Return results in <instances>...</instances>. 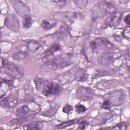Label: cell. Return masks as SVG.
Instances as JSON below:
<instances>
[{
    "label": "cell",
    "instance_id": "3957f363",
    "mask_svg": "<svg viewBox=\"0 0 130 130\" xmlns=\"http://www.w3.org/2000/svg\"><path fill=\"white\" fill-rule=\"evenodd\" d=\"M4 67L6 69V72L13 78L19 79L23 76L24 71L22 68L13 62L5 61Z\"/></svg>",
    "mask_w": 130,
    "mask_h": 130
},
{
    "label": "cell",
    "instance_id": "8d00e7d4",
    "mask_svg": "<svg viewBox=\"0 0 130 130\" xmlns=\"http://www.w3.org/2000/svg\"><path fill=\"white\" fill-rule=\"evenodd\" d=\"M129 14L127 15L125 18H124V22L128 25H129V22H130V18H129Z\"/></svg>",
    "mask_w": 130,
    "mask_h": 130
},
{
    "label": "cell",
    "instance_id": "277c9868",
    "mask_svg": "<svg viewBox=\"0 0 130 130\" xmlns=\"http://www.w3.org/2000/svg\"><path fill=\"white\" fill-rule=\"evenodd\" d=\"M81 14L78 12H71L57 13L54 15V17L56 20H58L64 23H70L73 21L74 19H78L81 18Z\"/></svg>",
    "mask_w": 130,
    "mask_h": 130
},
{
    "label": "cell",
    "instance_id": "9a60e30c",
    "mask_svg": "<svg viewBox=\"0 0 130 130\" xmlns=\"http://www.w3.org/2000/svg\"><path fill=\"white\" fill-rule=\"evenodd\" d=\"M117 81L115 80H102L97 83V87L100 89H105L111 88L116 86Z\"/></svg>",
    "mask_w": 130,
    "mask_h": 130
},
{
    "label": "cell",
    "instance_id": "6da1fadb",
    "mask_svg": "<svg viewBox=\"0 0 130 130\" xmlns=\"http://www.w3.org/2000/svg\"><path fill=\"white\" fill-rule=\"evenodd\" d=\"M116 12L117 9L114 5L107 1H101L98 3L93 8L91 16L93 20H96Z\"/></svg>",
    "mask_w": 130,
    "mask_h": 130
},
{
    "label": "cell",
    "instance_id": "7a4b0ae2",
    "mask_svg": "<svg viewBox=\"0 0 130 130\" xmlns=\"http://www.w3.org/2000/svg\"><path fill=\"white\" fill-rule=\"evenodd\" d=\"M70 64L69 61L64 57H56L53 60L45 62L40 68L42 72H49L62 69L68 66Z\"/></svg>",
    "mask_w": 130,
    "mask_h": 130
},
{
    "label": "cell",
    "instance_id": "4dcf8cb0",
    "mask_svg": "<svg viewBox=\"0 0 130 130\" xmlns=\"http://www.w3.org/2000/svg\"><path fill=\"white\" fill-rule=\"evenodd\" d=\"M73 110V107H72V106H71L70 104H67L63 107L62 109V111L65 113H69Z\"/></svg>",
    "mask_w": 130,
    "mask_h": 130
},
{
    "label": "cell",
    "instance_id": "d6986e66",
    "mask_svg": "<svg viewBox=\"0 0 130 130\" xmlns=\"http://www.w3.org/2000/svg\"><path fill=\"white\" fill-rule=\"evenodd\" d=\"M79 121H80V119H72V120L63 121V122L60 123V124L57 125L55 126V129H62L65 127H67L70 126L71 125H74L75 124H76V123H78Z\"/></svg>",
    "mask_w": 130,
    "mask_h": 130
},
{
    "label": "cell",
    "instance_id": "d4e9b609",
    "mask_svg": "<svg viewBox=\"0 0 130 130\" xmlns=\"http://www.w3.org/2000/svg\"><path fill=\"white\" fill-rule=\"evenodd\" d=\"M60 49V46L58 43L53 44L48 49H47L44 53L45 55H54V53L57 52Z\"/></svg>",
    "mask_w": 130,
    "mask_h": 130
},
{
    "label": "cell",
    "instance_id": "30bf717a",
    "mask_svg": "<svg viewBox=\"0 0 130 130\" xmlns=\"http://www.w3.org/2000/svg\"><path fill=\"white\" fill-rule=\"evenodd\" d=\"M13 6L17 13L23 18L26 15L30 14V10L28 7L21 1H15Z\"/></svg>",
    "mask_w": 130,
    "mask_h": 130
},
{
    "label": "cell",
    "instance_id": "5bb4252c",
    "mask_svg": "<svg viewBox=\"0 0 130 130\" xmlns=\"http://www.w3.org/2000/svg\"><path fill=\"white\" fill-rule=\"evenodd\" d=\"M98 46L102 47L104 49L107 50H113L114 48V46L110 43L107 39L104 38H99L96 39L95 41Z\"/></svg>",
    "mask_w": 130,
    "mask_h": 130
},
{
    "label": "cell",
    "instance_id": "484cf974",
    "mask_svg": "<svg viewBox=\"0 0 130 130\" xmlns=\"http://www.w3.org/2000/svg\"><path fill=\"white\" fill-rule=\"evenodd\" d=\"M27 55V53L26 52L19 51L13 54L12 57L14 60L16 61H20L25 59Z\"/></svg>",
    "mask_w": 130,
    "mask_h": 130
},
{
    "label": "cell",
    "instance_id": "f1b7e54d",
    "mask_svg": "<svg viewBox=\"0 0 130 130\" xmlns=\"http://www.w3.org/2000/svg\"><path fill=\"white\" fill-rule=\"evenodd\" d=\"M76 110L78 113H82L85 112L87 110V108L83 105L79 104L75 106Z\"/></svg>",
    "mask_w": 130,
    "mask_h": 130
},
{
    "label": "cell",
    "instance_id": "ba28073f",
    "mask_svg": "<svg viewBox=\"0 0 130 130\" xmlns=\"http://www.w3.org/2000/svg\"><path fill=\"white\" fill-rule=\"evenodd\" d=\"M5 24L7 28L16 31L19 28V22L18 18L14 14H8L5 21Z\"/></svg>",
    "mask_w": 130,
    "mask_h": 130
},
{
    "label": "cell",
    "instance_id": "9c48e42d",
    "mask_svg": "<svg viewBox=\"0 0 130 130\" xmlns=\"http://www.w3.org/2000/svg\"><path fill=\"white\" fill-rule=\"evenodd\" d=\"M122 15V13L117 11L108 15L105 20V25L109 26H117L120 23Z\"/></svg>",
    "mask_w": 130,
    "mask_h": 130
},
{
    "label": "cell",
    "instance_id": "7402d4cb",
    "mask_svg": "<svg viewBox=\"0 0 130 130\" xmlns=\"http://www.w3.org/2000/svg\"><path fill=\"white\" fill-rule=\"evenodd\" d=\"M34 82L37 89L40 90L43 89L45 85L48 83V81L42 78H36L34 79Z\"/></svg>",
    "mask_w": 130,
    "mask_h": 130
},
{
    "label": "cell",
    "instance_id": "4316f807",
    "mask_svg": "<svg viewBox=\"0 0 130 130\" xmlns=\"http://www.w3.org/2000/svg\"><path fill=\"white\" fill-rule=\"evenodd\" d=\"M32 19L29 15H27L24 17V21L23 23V26L24 28H28L32 24Z\"/></svg>",
    "mask_w": 130,
    "mask_h": 130
},
{
    "label": "cell",
    "instance_id": "ac0fdd59",
    "mask_svg": "<svg viewBox=\"0 0 130 130\" xmlns=\"http://www.w3.org/2000/svg\"><path fill=\"white\" fill-rule=\"evenodd\" d=\"M75 78L79 82H84L87 80L88 75L85 71L83 69H79L75 74Z\"/></svg>",
    "mask_w": 130,
    "mask_h": 130
},
{
    "label": "cell",
    "instance_id": "5b68a950",
    "mask_svg": "<svg viewBox=\"0 0 130 130\" xmlns=\"http://www.w3.org/2000/svg\"><path fill=\"white\" fill-rule=\"evenodd\" d=\"M107 98V100L110 102L111 105L119 106L124 100V93L122 89L115 90L109 93Z\"/></svg>",
    "mask_w": 130,
    "mask_h": 130
},
{
    "label": "cell",
    "instance_id": "e0dca14e",
    "mask_svg": "<svg viewBox=\"0 0 130 130\" xmlns=\"http://www.w3.org/2000/svg\"><path fill=\"white\" fill-rule=\"evenodd\" d=\"M36 116L35 114H31L27 116H23L22 117H18V118L13 119L11 121V123L12 124H20L24 122H28L33 119Z\"/></svg>",
    "mask_w": 130,
    "mask_h": 130
},
{
    "label": "cell",
    "instance_id": "e575fe53",
    "mask_svg": "<svg viewBox=\"0 0 130 130\" xmlns=\"http://www.w3.org/2000/svg\"><path fill=\"white\" fill-rule=\"evenodd\" d=\"M90 47L92 48V49L93 50V51H95L98 48V45L96 42L95 41H92L90 42Z\"/></svg>",
    "mask_w": 130,
    "mask_h": 130
},
{
    "label": "cell",
    "instance_id": "2e32d148",
    "mask_svg": "<svg viewBox=\"0 0 130 130\" xmlns=\"http://www.w3.org/2000/svg\"><path fill=\"white\" fill-rule=\"evenodd\" d=\"M114 74V71L110 68L102 69L96 71V72L92 76L93 79H96L102 76L111 75Z\"/></svg>",
    "mask_w": 130,
    "mask_h": 130
},
{
    "label": "cell",
    "instance_id": "d6a6232c",
    "mask_svg": "<svg viewBox=\"0 0 130 130\" xmlns=\"http://www.w3.org/2000/svg\"><path fill=\"white\" fill-rule=\"evenodd\" d=\"M123 36L126 39H129L130 38V29L129 27H126L123 31Z\"/></svg>",
    "mask_w": 130,
    "mask_h": 130
},
{
    "label": "cell",
    "instance_id": "4fadbf2b",
    "mask_svg": "<svg viewBox=\"0 0 130 130\" xmlns=\"http://www.w3.org/2000/svg\"><path fill=\"white\" fill-rule=\"evenodd\" d=\"M18 100L14 96H8L2 101L1 104L8 108H13L15 107L18 104Z\"/></svg>",
    "mask_w": 130,
    "mask_h": 130
},
{
    "label": "cell",
    "instance_id": "d590c367",
    "mask_svg": "<svg viewBox=\"0 0 130 130\" xmlns=\"http://www.w3.org/2000/svg\"><path fill=\"white\" fill-rule=\"evenodd\" d=\"M53 2L55 3L56 4H57V5L59 7H62L64 5H65L66 3V1H54Z\"/></svg>",
    "mask_w": 130,
    "mask_h": 130
},
{
    "label": "cell",
    "instance_id": "83f0119b",
    "mask_svg": "<svg viewBox=\"0 0 130 130\" xmlns=\"http://www.w3.org/2000/svg\"><path fill=\"white\" fill-rule=\"evenodd\" d=\"M74 3L79 8L84 9L86 7L88 1L86 0H76L74 1Z\"/></svg>",
    "mask_w": 130,
    "mask_h": 130
},
{
    "label": "cell",
    "instance_id": "7c38bea8",
    "mask_svg": "<svg viewBox=\"0 0 130 130\" xmlns=\"http://www.w3.org/2000/svg\"><path fill=\"white\" fill-rule=\"evenodd\" d=\"M69 27L67 24H64L60 26V28L54 32L52 36L53 38L56 40L63 41L67 39Z\"/></svg>",
    "mask_w": 130,
    "mask_h": 130
},
{
    "label": "cell",
    "instance_id": "f546056e",
    "mask_svg": "<svg viewBox=\"0 0 130 130\" xmlns=\"http://www.w3.org/2000/svg\"><path fill=\"white\" fill-rule=\"evenodd\" d=\"M102 108L105 110H110L111 108V104L110 102L107 99L104 101L102 105Z\"/></svg>",
    "mask_w": 130,
    "mask_h": 130
},
{
    "label": "cell",
    "instance_id": "44dd1931",
    "mask_svg": "<svg viewBox=\"0 0 130 130\" xmlns=\"http://www.w3.org/2000/svg\"><path fill=\"white\" fill-rule=\"evenodd\" d=\"M29 108L26 105H23L17 108L16 111V116L22 117L26 115L29 112Z\"/></svg>",
    "mask_w": 130,
    "mask_h": 130
},
{
    "label": "cell",
    "instance_id": "836d02e7",
    "mask_svg": "<svg viewBox=\"0 0 130 130\" xmlns=\"http://www.w3.org/2000/svg\"><path fill=\"white\" fill-rule=\"evenodd\" d=\"M88 125V123L87 121H83L80 123L79 128L80 129H84L87 127Z\"/></svg>",
    "mask_w": 130,
    "mask_h": 130
},
{
    "label": "cell",
    "instance_id": "ffe728a7",
    "mask_svg": "<svg viewBox=\"0 0 130 130\" xmlns=\"http://www.w3.org/2000/svg\"><path fill=\"white\" fill-rule=\"evenodd\" d=\"M43 123L40 121L33 122L23 126L24 129H41L43 128Z\"/></svg>",
    "mask_w": 130,
    "mask_h": 130
},
{
    "label": "cell",
    "instance_id": "52a82bcc",
    "mask_svg": "<svg viewBox=\"0 0 130 130\" xmlns=\"http://www.w3.org/2000/svg\"><path fill=\"white\" fill-rule=\"evenodd\" d=\"M61 90L62 88L58 84L54 82L48 83L43 87L42 93L44 95L48 96L52 95H57L60 93Z\"/></svg>",
    "mask_w": 130,
    "mask_h": 130
},
{
    "label": "cell",
    "instance_id": "8fae6325",
    "mask_svg": "<svg viewBox=\"0 0 130 130\" xmlns=\"http://www.w3.org/2000/svg\"><path fill=\"white\" fill-rule=\"evenodd\" d=\"M114 60V56L112 53L105 52L98 57V62L102 66H108L111 64Z\"/></svg>",
    "mask_w": 130,
    "mask_h": 130
},
{
    "label": "cell",
    "instance_id": "1f68e13d",
    "mask_svg": "<svg viewBox=\"0 0 130 130\" xmlns=\"http://www.w3.org/2000/svg\"><path fill=\"white\" fill-rule=\"evenodd\" d=\"M125 126L126 125L123 122H121L113 126L112 128V129H124L126 128Z\"/></svg>",
    "mask_w": 130,
    "mask_h": 130
},
{
    "label": "cell",
    "instance_id": "8992f818",
    "mask_svg": "<svg viewBox=\"0 0 130 130\" xmlns=\"http://www.w3.org/2000/svg\"><path fill=\"white\" fill-rule=\"evenodd\" d=\"M94 95L93 90L88 87L81 86L77 88L76 96L79 100L86 101L91 99Z\"/></svg>",
    "mask_w": 130,
    "mask_h": 130
},
{
    "label": "cell",
    "instance_id": "603a6c76",
    "mask_svg": "<svg viewBox=\"0 0 130 130\" xmlns=\"http://www.w3.org/2000/svg\"><path fill=\"white\" fill-rule=\"evenodd\" d=\"M56 22H53L48 20H44L41 23V26L45 30H48L56 25Z\"/></svg>",
    "mask_w": 130,
    "mask_h": 130
},
{
    "label": "cell",
    "instance_id": "cb8c5ba5",
    "mask_svg": "<svg viewBox=\"0 0 130 130\" xmlns=\"http://www.w3.org/2000/svg\"><path fill=\"white\" fill-rule=\"evenodd\" d=\"M40 47V44L35 40L29 41L27 44L28 49L31 52L36 51Z\"/></svg>",
    "mask_w": 130,
    "mask_h": 130
}]
</instances>
